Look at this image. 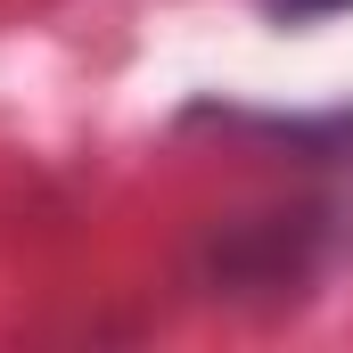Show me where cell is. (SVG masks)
I'll use <instances>...</instances> for the list:
<instances>
[{"label": "cell", "instance_id": "obj_1", "mask_svg": "<svg viewBox=\"0 0 353 353\" xmlns=\"http://www.w3.org/2000/svg\"><path fill=\"white\" fill-rule=\"evenodd\" d=\"M353 0H271V17H288V25H312V17H337Z\"/></svg>", "mask_w": 353, "mask_h": 353}]
</instances>
